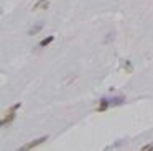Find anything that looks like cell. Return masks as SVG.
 Returning a JSON list of instances; mask_svg holds the SVG:
<instances>
[{
	"label": "cell",
	"mask_w": 153,
	"mask_h": 151,
	"mask_svg": "<svg viewBox=\"0 0 153 151\" xmlns=\"http://www.w3.org/2000/svg\"><path fill=\"white\" fill-rule=\"evenodd\" d=\"M15 110H17V109H13V107H12V109H10V112L4 117V120H2V123H0V125H2V126L10 125V123H12L13 120H15Z\"/></svg>",
	"instance_id": "cell-1"
},
{
	"label": "cell",
	"mask_w": 153,
	"mask_h": 151,
	"mask_svg": "<svg viewBox=\"0 0 153 151\" xmlns=\"http://www.w3.org/2000/svg\"><path fill=\"white\" fill-rule=\"evenodd\" d=\"M46 140H48V136H41V138H38V140H35V141H31V143H28V145H25V146L21 148V150H23V151H25V150H33V148L38 146V145L45 143Z\"/></svg>",
	"instance_id": "cell-2"
},
{
	"label": "cell",
	"mask_w": 153,
	"mask_h": 151,
	"mask_svg": "<svg viewBox=\"0 0 153 151\" xmlns=\"http://www.w3.org/2000/svg\"><path fill=\"white\" fill-rule=\"evenodd\" d=\"M48 7H50V0H38L33 5V10H45Z\"/></svg>",
	"instance_id": "cell-3"
},
{
	"label": "cell",
	"mask_w": 153,
	"mask_h": 151,
	"mask_svg": "<svg viewBox=\"0 0 153 151\" xmlns=\"http://www.w3.org/2000/svg\"><path fill=\"white\" fill-rule=\"evenodd\" d=\"M41 28H43V23H36V25H33L31 28H30L28 35H30V36H33V35L40 33V31H41Z\"/></svg>",
	"instance_id": "cell-4"
},
{
	"label": "cell",
	"mask_w": 153,
	"mask_h": 151,
	"mask_svg": "<svg viewBox=\"0 0 153 151\" xmlns=\"http://www.w3.org/2000/svg\"><path fill=\"white\" fill-rule=\"evenodd\" d=\"M109 105H110V102L107 100V99H102V100H100V104H99V112H105V110L109 109Z\"/></svg>",
	"instance_id": "cell-5"
},
{
	"label": "cell",
	"mask_w": 153,
	"mask_h": 151,
	"mask_svg": "<svg viewBox=\"0 0 153 151\" xmlns=\"http://www.w3.org/2000/svg\"><path fill=\"white\" fill-rule=\"evenodd\" d=\"M53 40H54V36H48V38H45V40H41V41H40V46H41V48L48 46V44H51V43H53Z\"/></svg>",
	"instance_id": "cell-6"
},
{
	"label": "cell",
	"mask_w": 153,
	"mask_h": 151,
	"mask_svg": "<svg viewBox=\"0 0 153 151\" xmlns=\"http://www.w3.org/2000/svg\"><path fill=\"white\" fill-rule=\"evenodd\" d=\"M124 69L128 72V74H130V72L133 71V69H132V66H130V63H128V61H124Z\"/></svg>",
	"instance_id": "cell-7"
},
{
	"label": "cell",
	"mask_w": 153,
	"mask_h": 151,
	"mask_svg": "<svg viewBox=\"0 0 153 151\" xmlns=\"http://www.w3.org/2000/svg\"><path fill=\"white\" fill-rule=\"evenodd\" d=\"M142 151H153V143H150V145H145V146L142 148Z\"/></svg>",
	"instance_id": "cell-8"
},
{
	"label": "cell",
	"mask_w": 153,
	"mask_h": 151,
	"mask_svg": "<svg viewBox=\"0 0 153 151\" xmlns=\"http://www.w3.org/2000/svg\"><path fill=\"white\" fill-rule=\"evenodd\" d=\"M112 38H114V35H112V33H109V36H105V40H104V43H109V41L112 40Z\"/></svg>",
	"instance_id": "cell-9"
}]
</instances>
